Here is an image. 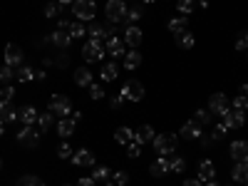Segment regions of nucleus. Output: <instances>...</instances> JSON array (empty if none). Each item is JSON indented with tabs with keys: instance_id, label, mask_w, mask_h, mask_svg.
I'll return each mask as SVG.
<instances>
[{
	"instance_id": "obj_1",
	"label": "nucleus",
	"mask_w": 248,
	"mask_h": 186,
	"mask_svg": "<svg viewBox=\"0 0 248 186\" xmlns=\"http://www.w3.org/2000/svg\"><path fill=\"white\" fill-rule=\"evenodd\" d=\"M176 144H179V137L176 134H156L154 137V152L161 154V156H171L176 152Z\"/></svg>"
},
{
	"instance_id": "obj_2",
	"label": "nucleus",
	"mask_w": 248,
	"mask_h": 186,
	"mask_svg": "<svg viewBox=\"0 0 248 186\" xmlns=\"http://www.w3.org/2000/svg\"><path fill=\"white\" fill-rule=\"evenodd\" d=\"M50 112L55 114V117H70L72 114V102H70V97L67 94H52L50 97Z\"/></svg>"
},
{
	"instance_id": "obj_3",
	"label": "nucleus",
	"mask_w": 248,
	"mask_h": 186,
	"mask_svg": "<svg viewBox=\"0 0 248 186\" xmlns=\"http://www.w3.org/2000/svg\"><path fill=\"white\" fill-rule=\"evenodd\" d=\"M72 15L79 20H94L97 15V5H94V0H75L72 3Z\"/></svg>"
},
{
	"instance_id": "obj_4",
	"label": "nucleus",
	"mask_w": 248,
	"mask_h": 186,
	"mask_svg": "<svg viewBox=\"0 0 248 186\" xmlns=\"http://www.w3.org/2000/svg\"><path fill=\"white\" fill-rule=\"evenodd\" d=\"M119 94H122L124 99H129V102H141V99H144V85H141L139 79H127Z\"/></svg>"
},
{
	"instance_id": "obj_5",
	"label": "nucleus",
	"mask_w": 248,
	"mask_h": 186,
	"mask_svg": "<svg viewBox=\"0 0 248 186\" xmlns=\"http://www.w3.org/2000/svg\"><path fill=\"white\" fill-rule=\"evenodd\" d=\"M82 57H85V62H99L105 57V47H102L99 40H87L82 45Z\"/></svg>"
},
{
	"instance_id": "obj_6",
	"label": "nucleus",
	"mask_w": 248,
	"mask_h": 186,
	"mask_svg": "<svg viewBox=\"0 0 248 186\" xmlns=\"http://www.w3.org/2000/svg\"><path fill=\"white\" fill-rule=\"evenodd\" d=\"M127 3L124 0H109L107 3V20L109 23H122L124 20V15H127Z\"/></svg>"
},
{
	"instance_id": "obj_7",
	"label": "nucleus",
	"mask_w": 248,
	"mask_h": 186,
	"mask_svg": "<svg viewBox=\"0 0 248 186\" xmlns=\"http://www.w3.org/2000/svg\"><path fill=\"white\" fill-rule=\"evenodd\" d=\"M221 119H223V124H226L229 129H241L243 124H246V114L238 112V109H226V112L221 114Z\"/></svg>"
},
{
	"instance_id": "obj_8",
	"label": "nucleus",
	"mask_w": 248,
	"mask_h": 186,
	"mask_svg": "<svg viewBox=\"0 0 248 186\" xmlns=\"http://www.w3.org/2000/svg\"><path fill=\"white\" fill-rule=\"evenodd\" d=\"M17 141L23 144V147L35 149L37 144H40V132H37V129H32V124H25V129L17 134Z\"/></svg>"
},
{
	"instance_id": "obj_9",
	"label": "nucleus",
	"mask_w": 248,
	"mask_h": 186,
	"mask_svg": "<svg viewBox=\"0 0 248 186\" xmlns=\"http://www.w3.org/2000/svg\"><path fill=\"white\" fill-rule=\"evenodd\" d=\"M226 109H229V97L223 92H216V94L209 97V112L211 114H223Z\"/></svg>"
},
{
	"instance_id": "obj_10",
	"label": "nucleus",
	"mask_w": 248,
	"mask_h": 186,
	"mask_svg": "<svg viewBox=\"0 0 248 186\" xmlns=\"http://www.w3.org/2000/svg\"><path fill=\"white\" fill-rule=\"evenodd\" d=\"M141 40H144V32L137 25H127V28H124V45H129V47L137 50L141 45Z\"/></svg>"
},
{
	"instance_id": "obj_11",
	"label": "nucleus",
	"mask_w": 248,
	"mask_h": 186,
	"mask_svg": "<svg viewBox=\"0 0 248 186\" xmlns=\"http://www.w3.org/2000/svg\"><path fill=\"white\" fill-rule=\"evenodd\" d=\"M5 65L8 67H20L23 65V50H20L17 45H5Z\"/></svg>"
},
{
	"instance_id": "obj_12",
	"label": "nucleus",
	"mask_w": 248,
	"mask_h": 186,
	"mask_svg": "<svg viewBox=\"0 0 248 186\" xmlns=\"http://www.w3.org/2000/svg\"><path fill=\"white\" fill-rule=\"evenodd\" d=\"M47 40H50L55 47H60V50H70V45H72V37H70L65 30H55Z\"/></svg>"
},
{
	"instance_id": "obj_13",
	"label": "nucleus",
	"mask_w": 248,
	"mask_h": 186,
	"mask_svg": "<svg viewBox=\"0 0 248 186\" xmlns=\"http://www.w3.org/2000/svg\"><path fill=\"white\" fill-rule=\"evenodd\" d=\"M229 154L233 156V161H248V141H231Z\"/></svg>"
},
{
	"instance_id": "obj_14",
	"label": "nucleus",
	"mask_w": 248,
	"mask_h": 186,
	"mask_svg": "<svg viewBox=\"0 0 248 186\" xmlns=\"http://www.w3.org/2000/svg\"><path fill=\"white\" fill-rule=\"evenodd\" d=\"M179 134H181L184 139H201V124H196L194 119H191V122H184L181 129H179Z\"/></svg>"
},
{
	"instance_id": "obj_15",
	"label": "nucleus",
	"mask_w": 248,
	"mask_h": 186,
	"mask_svg": "<svg viewBox=\"0 0 248 186\" xmlns=\"http://www.w3.org/2000/svg\"><path fill=\"white\" fill-rule=\"evenodd\" d=\"M72 164L75 167H94V154L90 149H79L72 154Z\"/></svg>"
},
{
	"instance_id": "obj_16",
	"label": "nucleus",
	"mask_w": 248,
	"mask_h": 186,
	"mask_svg": "<svg viewBox=\"0 0 248 186\" xmlns=\"http://www.w3.org/2000/svg\"><path fill=\"white\" fill-rule=\"evenodd\" d=\"M199 179L203 181V184H209V181H214L216 179V167H214V161H201L199 164Z\"/></svg>"
},
{
	"instance_id": "obj_17",
	"label": "nucleus",
	"mask_w": 248,
	"mask_h": 186,
	"mask_svg": "<svg viewBox=\"0 0 248 186\" xmlns=\"http://www.w3.org/2000/svg\"><path fill=\"white\" fill-rule=\"evenodd\" d=\"M231 179L236 184H248V161H236V167L231 169Z\"/></svg>"
},
{
	"instance_id": "obj_18",
	"label": "nucleus",
	"mask_w": 248,
	"mask_h": 186,
	"mask_svg": "<svg viewBox=\"0 0 248 186\" xmlns=\"http://www.w3.org/2000/svg\"><path fill=\"white\" fill-rule=\"evenodd\" d=\"M171 167H169V159L167 156H159L156 161H152V167H149V174L152 176H164V174H169Z\"/></svg>"
},
{
	"instance_id": "obj_19",
	"label": "nucleus",
	"mask_w": 248,
	"mask_h": 186,
	"mask_svg": "<svg viewBox=\"0 0 248 186\" xmlns=\"http://www.w3.org/2000/svg\"><path fill=\"white\" fill-rule=\"evenodd\" d=\"M105 52L112 55V57H124V40L119 37H109L107 45H105Z\"/></svg>"
},
{
	"instance_id": "obj_20",
	"label": "nucleus",
	"mask_w": 248,
	"mask_h": 186,
	"mask_svg": "<svg viewBox=\"0 0 248 186\" xmlns=\"http://www.w3.org/2000/svg\"><path fill=\"white\" fill-rule=\"evenodd\" d=\"M37 117H40V112H37L32 105H28V107H23V109H17V119L23 122V124H35Z\"/></svg>"
},
{
	"instance_id": "obj_21",
	"label": "nucleus",
	"mask_w": 248,
	"mask_h": 186,
	"mask_svg": "<svg viewBox=\"0 0 248 186\" xmlns=\"http://www.w3.org/2000/svg\"><path fill=\"white\" fill-rule=\"evenodd\" d=\"M0 119H3V122H13V119H17V109L13 107V102L0 99Z\"/></svg>"
},
{
	"instance_id": "obj_22",
	"label": "nucleus",
	"mask_w": 248,
	"mask_h": 186,
	"mask_svg": "<svg viewBox=\"0 0 248 186\" xmlns=\"http://www.w3.org/2000/svg\"><path fill=\"white\" fill-rule=\"evenodd\" d=\"M154 129L149 127V124H141V127L134 132V141H139V144H147V141H154Z\"/></svg>"
},
{
	"instance_id": "obj_23",
	"label": "nucleus",
	"mask_w": 248,
	"mask_h": 186,
	"mask_svg": "<svg viewBox=\"0 0 248 186\" xmlns=\"http://www.w3.org/2000/svg\"><path fill=\"white\" fill-rule=\"evenodd\" d=\"M139 65H141V52L139 50L124 52V67H127V70H137Z\"/></svg>"
},
{
	"instance_id": "obj_24",
	"label": "nucleus",
	"mask_w": 248,
	"mask_h": 186,
	"mask_svg": "<svg viewBox=\"0 0 248 186\" xmlns=\"http://www.w3.org/2000/svg\"><path fill=\"white\" fill-rule=\"evenodd\" d=\"M75 129H77V124H75L70 117H62V119L57 122V132H60V137H70V134H75Z\"/></svg>"
},
{
	"instance_id": "obj_25",
	"label": "nucleus",
	"mask_w": 248,
	"mask_h": 186,
	"mask_svg": "<svg viewBox=\"0 0 248 186\" xmlns=\"http://www.w3.org/2000/svg\"><path fill=\"white\" fill-rule=\"evenodd\" d=\"M117 75H119V67L114 65V62H107V65L102 67V72H99V79L102 82H114Z\"/></svg>"
},
{
	"instance_id": "obj_26",
	"label": "nucleus",
	"mask_w": 248,
	"mask_h": 186,
	"mask_svg": "<svg viewBox=\"0 0 248 186\" xmlns=\"http://www.w3.org/2000/svg\"><path fill=\"white\" fill-rule=\"evenodd\" d=\"M169 32H174V35H179V32H184V30H189V20H186V15H181V17H174V20H169Z\"/></svg>"
},
{
	"instance_id": "obj_27",
	"label": "nucleus",
	"mask_w": 248,
	"mask_h": 186,
	"mask_svg": "<svg viewBox=\"0 0 248 186\" xmlns=\"http://www.w3.org/2000/svg\"><path fill=\"white\" fill-rule=\"evenodd\" d=\"M75 85H79V87H90V85H92V72H90L87 67H79V70L75 72Z\"/></svg>"
},
{
	"instance_id": "obj_28",
	"label": "nucleus",
	"mask_w": 248,
	"mask_h": 186,
	"mask_svg": "<svg viewBox=\"0 0 248 186\" xmlns=\"http://www.w3.org/2000/svg\"><path fill=\"white\" fill-rule=\"evenodd\" d=\"M132 139H134V132H132L129 127H119V129L114 132V141H117V144H124V147H127Z\"/></svg>"
},
{
	"instance_id": "obj_29",
	"label": "nucleus",
	"mask_w": 248,
	"mask_h": 186,
	"mask_svg": "<svg viewBox=\"0 0 248 186\" xmlns=\"http://www.w3.org/2000/svg\"><path fill=\"white\" fill-rule=\"evenodd\" d=\"M176 45H179L181 50H191V47H194V35H191L189 30L179 32V35H176Z\"/></svg>"
},
{
	"instance_id": "obj_30",
	"label": "nucleus",
	"mask_w": 248,
	"mask_h": 186,
	"mask_svg": "<svg viewBox=\"0 0 248 186\" xmlns=\"http://www.w3.org/2000/svg\"><path fill=\"white\" fill-rule=\"evenodd\" d=\"M67 35H70L72 40H79V37H85V35H87V30H85V25H82L79 20H77V23H70V28H67Z\"/></svg>"
},
{
	"instance_id": "obj_31",
	"label": "nucleus",
	"mask_w": 248,
	"mask_h": 186,
	"mask_svg": "<svg viewBox=\"0 0 248 186\" xmlns=\"http://www.w3.org/2000/svg\"><path fill=\"white\" fill-rule=\"evenodd\" d=\"M15 77H17L20 82H30V79H35V70L28 67V65H20L17 72H15Z\"/></svg>"
},
{
	"instance_id": "obj_32",
	"label": "nucleus",
	"mask_w": 248,
	"mask_h": 186,
	"mask_svg": "<svg viewBox=\"0 0 248 186\" xmlns=\"http://www.w3.org/2000/svg\"><path fill=\"white\" fill-rule=\"evenodd\" d=\"M37 124H40V129H43V132H47L52 124H55V114L52 112H43V114L37 117Z\"/></svg>"
},
{
	"instance_id": "obj_33",
	"label": "nucleus",
	"mask_w": 248,
	"mask_h": 186,
	"mask_svg": "<svg viewBox=\"0 0 248 186\" xmlns=\"http://www.w3.org/2000/svg\"><path fill=\"white\" fill-rule=\"evenodd\" d=\"M196 0H179V3H176V8H179V13L181 15H191L194 10H196Z\"/></svg>"
},
{
	"instance_id": "obj_34",
	"label": "nucleus",
	"mask_w": 248,
	"mask_h": 186,
	"mask_svg": "<svg viewBox=\"0 0 248 186\" xmlns=\"http://www.w3.org/2000/svg\"><path fill=\"white\" fill-rule=\"evenodd\" d=\"M87 35H90V40H99V43H102V37H105L107 32H105V25L92 23V25H90V30H87Z\"/></svg>"
},
{
	"instance_id": "obj_35",
	"label": "nucleus",
	"mask_w": 248,
	"mask_h": 186,
	"mask_svg": "<svg viewBox=\"0 0 248 186\" xmlns=\"http://www.w3.org/2000/svg\"><path fill=\"white\" fill-rule=\"evenodd\" d=\"M15 186H45V184L40 181L37 176H32V174H25V176H20V179H17Z\"/></svg>"
},
{
	"instance_id": "obj_36",
	"label": "nucleus",
	"mask_w": 248,
	"mask_h": 186,
	"mask_svg": "<svg viewBox=\"0 0 248 186\" xmlns=\"http://www.w3.org/2000/svg\"><path fill=\"white\" fill-rule=\"evenodd\" d=\"M231 109L246 112V109H248V97H243V94H236V97L231 99Z\"/></svg>"
},
{
	"instance_id": "obj_37",
	"label": "nucleus",
	"mask_w": 248,
	"mask_h": 186,
	"mask_svg": "<svg viewBox=\"0 0 248 186\" xmlns=\"http://www.w3.org/2000/svg\"><path fill=\"white\" fill-rule=\"evenodd\" d=\"M139 20H141V8H129L127 15H124V23H129V25L139 23Z\"/></svg>"
},
{
	"instance_id": "obj_38",
	"label": "nucleus",
	"mask_w": 248,
	"mask_h": 186,
	"mask_svg": "<svg viewBox=\"0 0 248 186\" xmlns=\"http://www.w3.org/2000/svg\"><path fill=\"white\" fill-rule=\"evenodd\" d=\"M194 122L196 124H209L211 122V112L209 109H196L194 112Z\"/></svg>"
},
{
	"instance_id": "obj_39",
	"label": "nucleus",
	"mask_w": 248,
	"mask_h": 186,
	"mask_svg": "<svg viewBox=\"0 0 248 186\" xmlns=\"http://www.w3.org/2000/svg\"><path fill=\"white\" fill-rule=\"evenodd\" d=\"M109 176H112V171H109L107 167H94V174H92L94 181H107Z\"/></svg>"
},
{
	"instance_id": "obj_40",
	"label": "nucleus",
	"mask_w": 248,
	"mask_h": 186,
	"mask_svg": "<svg viewBox=\"0 0 248 186\" xmlns=\"http://www.w3.org/2000/svg\"><path fill=\"white\" fill-rule=\"evenodd\" d=\"M169 167H171V171L181 174V171L186 169V161H184L181 156H171V159H169Z\"/></svg>"
},
{
	"instance_id": "obj_41",
	"label": "nucleus",
	"mask_w": 248,
	"mask_h": 186,
	"mask_svg": "<svg viewBox=\"0 0 248 186\" xmlns=\"http://www.w3.org/2000/svg\"><path fill=\"white\" fill-rule=\"evenodd\" d=\"M72 154H75V152H72V147H70L67 141H62L60 147H57V156H60V159H72Z\"/></svg>"
},
{
	"instance_id": "obj_42",
	"label": "nucleus",
	"mask_w": 248,
	"mask_h": 186,
	"mask_svg": "<svg viewBox=\"0 0 248 186\" xmlns=\"http://www.w3.org/2000/svg\"><path fill=\"white\" fill-rule=\"evenodd\" d=\"M139 154H141V144L132 139V141L127 144V156H129V159H137Z\"/></svg>"
},
{
	"instance_id": "obj_43",
	"label": "nucleus",
	"mask_w": 248,
	"mask_h": 186,
	"mask_svg": "<svg viewBox=\"0 0 248 186\" xmlns=\"http://www.w3.org/2000/svg\"><path fill=\"white\" fill-rule=\"evenodd\" d=\"M62 13V5L57 3V0H55V3H47L45 5V17H57Z\"/></svg>"
},
{
	"instance_id": "obj_44",
	"label": "nucleus",
	"mask_w": 248,
	"mask_h": 186,
	"mask_svg": "<svg viewBox=\"0 0 248 186\" xmlns=\"http://www.w3.org/2000/svg\"><path fill=\"white\" fill-rule=\"evenodd\" d=\"M226 134H229V127H226V124L221 122V124H216V127H214V134H211V139H214V141H218V139H223Z\"/></svg>"
},
{
	"instance_id": "obj_45",
	"label": "nucleus",
	"mask_w": 248,
	"mask_h": 186,
	"mask_svg": "<svg viewBox=\"0 0 248 186\" xmlns=\"http://www.w3.org/2000/svg\"><path fill=\"white\" fill-rule=\"evenodd\" d=\"M112 181H114V186H124L129 181V174L127 171H112Z\"/></svg>"
},
{
	"instance_id": "obj_46",
	"label": "nucleus",
	"mask_w": 248,
	"mask_h": 186,
	"mask_svg": "<svg viewBox=\"0 0 248 186\" xmlns=\"http://www.w3.org/2000/svg\"><path fill=\"white\" fill-rule=\"evenodd\" d=\"M13 77H15V70L13 67H8V65L0 67V82H10Z\"/></svg>"
},
{
	"instance_id": "obj_47",
	"label": "nucleus",
	"mask_w": 248,
	"mask_h": 186,
	"mask_svg": "<svg viewBox=\"0 0 248 186\" xmlns=\"http://www.w3.org/2000/svg\"><path fill=\"white\" fill-rule=\"evenodd\" d=\"M90 97L92 99H102V97H105V87H102V85H90Z\"/></svg>"
},
{
	"instance_id": "obj_48",
	"label": "nucleus",
	"mask_w": 248,
	"mask_h": 186,
	"mask_svg": "<svg viewBox=\"0 0 248 186\" xmlns=\"http://www.w3.org/2000/svg\"><path fill=\"white\" fill-rule=\"evenodd\" d=\"M122 105H124V97H122V94H117V97L109 99V107H112V109H119Z\"/></svg>"
},
{
	"instance_id": "obj_49",
	"label": "nucleus",
	"mask_w": 248,
	"mask_h": 186,
	"mask_svg": "<svg viewBox=\"0 0 248 186\" xmlns=\"http://www.w3.org/2000/svg\"><path fill=\"white\" fill-rule=\"evenodd\" d=\"M13 97H15V90H13V87H5V90H0V99H8V102H10Z\"/></svg>"
},
{
	"instance_id": "obj_50",
	"label": "nucleus",
	"mask_w": 248,
	"mask_h": 186,
	"mask_svg": "<svg viewBox=\"0 0 248 186\" xmlns=\"http://www.w3.org/2000/svg\"><path fill=\"white\" fill-rule=\"evenodd\" d=\"M236 50H238V52H243V50H248V43H246V37H243V35H241V37L236 40Z\"/></svg>"
},
{
	"instance_id": "obj_51",
	"label": "nucleus",
	"mask_w": 248,
	"mask_h": 186,
	"mask_svg": "<svg viewBox=\"0 0 248 186\" xmlns=\"http://www.w3.org/2000/svg\"><path fill=\"white\" fill-rule=\"evenodd\" d=\"M94 184H97V181H94L92 176H82V179L77 181V186H94Z\"/></svg>"
},
{
	"instance_id": "obj_52",
	"label": "nucleus",
	"mask_w": 248,
	"mask_h": 186,
	"mask_svg": "<svg viewBox=\"0 0 248 186\" xmlns=\"http://www.w3.org/2000/svg\"><path fill=\"white\" fill-rule=\"evenodd\" d=\"M184 186H203L201 179H184Z\"/></svg>"
},
{
	"instance_id": "obj_53",
	"label": "nucleus",
	"mask_w": 248,
	"mask_h": 186,
	"mask_svg": "<svg viewBox=\"0 0 248 186\" xmlns=\"http://www.w3.org/2000/svg\"><path fill=\"white\" fill-rule=\"evenodd\" d=\"M211 144H214L211 137H203V134H201V147H211Z\"/></svg>"
},
{
	"instance_id": "obj_54",
	"label": "nucleus",
	"mask_w": 248,
	"mask_h": 186,
	"mask_svg": "<svg viewBox=\"0 0 248 186\" xmlns=\"http://www.w3.org/2000/svg\"><path fill=\"white\" fill-rule=\"evenodd\" d=\"M70 119H72L75 124H79V122H82V112H72V117H70Z\"/></svg>"
},
{
	"instance_id": "obj_55",
	"label": "nucleus",
	"mask_w": 248,
	"mask_h": 186,
	"mask_svg": "<svg viewBox=\"0 0 248 186\" xmlns=\"http://www.w3.org/2000/svg\"><path fill=\"white\" fill-rule=\"evenodd\" d=\"M47 75H45V70H40V72H35V79H45Z\"/></svg>"
},
{
	"instance_id": "obj_56",
	"label": "nucleus",
	"mask_w": 248,
	"mask_h": 186,
	"mask_svg": "<svg viewBox=\"0 0 248 186\" xmlns=\"http://www.w3.org/2000/svg\"><path fill=\"white\" fill-rule=\"evenodd\" d=\"M57 3H60L62 8H65V5H72V3H75V0H57Z\"/></svg>"
},
{
	"instance_id": "obj_57",
	"label": "nucleus",
	"mask_w": 248,
	"mask_h": 186,
	"mask_svg": "<svg viewBox=\"0 0 248 186\" xmlns=\"http://www.w3.org/2000/svg\"><path fill=\"white\" fill-rule=\"evenodd\" d=\"M238 92H241L243 97H248V85H241V90H238Z\"/></svg>"
},
{
	"instance_id": "obj_58",
	"label": "nucleus",
	"mask_w": 248,
	"mask_h": 186,
	"mask_svg": "<svg viewBox=\"0 0 248 186\" xmlns=\"http://www.w3.org/2000/svg\"><path fill=\"white\" fill-rule=\"evenodd\" d=\"M3 129H5V122L0 119V137H3Z\"/></svg>"
},
{
	"instance_id": "obj_59",
	"label": "nucleus",
	"mask_w": 248,
	"mask_h": 186,
	"mask_svg": "<svg viewBox=\"0 0 248 186\" xmlns=\"http://www.w3.org/2000/svg\"><path fill=\"white\" fill-rule=\"evenodd\" d=\"M206 186H221V184H218V181L214 179V181H209V184H206Z\"/></svg>"
},
{
	"instance_id": "obj_60",
	"label": "nucleus",
	"mask_w": 248,
	"mask_h": 186,
	"mask_svg": "<svg viewBox=\"0 0 248 186\" xmlns=\"http://www.w3.org/2000/svg\"><path fill=\"white\" fill-rule=\"evenodd\" d=\"M241 35H243V37H246V43H248V30H246V32H241Z\"/></svg>"
},
{
	"instance_id": "obj_61",
	"label": "nucleus",
	"mask_w": 248,
	"mask_h": 186,
	"mask_svg": "<svg viewBox=\"0 0 248 186\" xmlns=\"http://www.w3.org/2000/svg\"><path fill=\"white\" fill-rule=\"evenodd\" d=\"M144 3H154V0H144Z\"/></svg>"
},
{
	"instance_id": "obj_62",
	"label": "nucleus",
	"mask_w": 248,
	"mask_h": 186,
	"mask_svg": "<svg viewBox=\"0 0 248 186\" xmlns=\"http://www.w3.org/2000/svg\"><path fill=\"white\" fill-rule=\"evenodd\" d=\"M0 169H3V159H0Z\"/></svg>"
},
{
	"instance_id": "obj_63",
	"label": "nucleus",
	"mask_w": 248,
	"mask_h": 186,
	"mask_svg": "<svg viewBox=\"0 0 248 186\" xmlns=\"http://www.w3.org/2000/svg\"><path fill=\"white\" fill-rule=\"evenodd\" d=\"M246 52H248V50H246Z\"/></svg>"
}]
</instances>
